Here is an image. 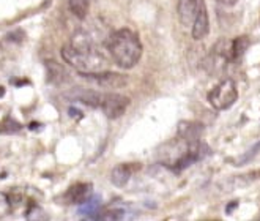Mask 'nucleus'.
<instances>
[{
  "mask_svg": "<svg viewBox=\"0 0 260 221\" xmlns=\"http://www.w3.org/2000/svg\"><path fill=\"white\" fill-rule=\"evenodd\" d=\"M62 57L68 65L81 71V74L101 73L108 68V57L85 32H76L70 43L62 47Z\"/></svg>",
  "mask_w": 260,
  "mask_h": 221,
  "instance_id": "nucleus-1",
  "label": "nucleus"
},
{
  "mask_svg": "<svg viewBox=\"0 0 260 221\" xmlns=\"http://www.w3.org/2000/svg\"><path fill=\"white\" fill-rule=\"evenodd\" d=\"M106 47L112 60L123 70L136 67L142 57V43L136 32L129 29H120L111 34Z\"/></svg>",
  "mask_w": 260,
  "mask_h": 221,
  "instance_id": "nucleus-2",
  "label": "nucleus"
},
{
  "mask_svg": "<svg viewBox=\"0 0 260 221\" xmlns=\"http://www.w3.org/2000/svg\"><path fill=\"white\" fill-rule=\"evenodd\" d=\"M238 100V90L234 81L225 79L219 82L215 89L208 93V101L216 110H225L232 107L235 101Z\"/></svg>",
  "mask_w": 260,
  "mask_h": 221,
  "instance_id": "nucleus-3",
  "label": "nucleus"
},
{
  "mask_svg": "<svg viewBox=\"0 0 260 221\" xmlns=\"http://www.w3.org/2000/svg\"><path fill=\"white\" fill-rule=\"evenodd\" d=\"M128 106H129L128 97H123V95H118V93H106L103 95L100 109L103 110L106 117L118 119L126 113Z\"/></svg>",
  "mask_w": 260,
  "mask_h": 221,
  "instance_id": "nucleus-4",
  "label": "nucleus"
},
{
  "mask_svg": "<svg viewBox=\"0 0 260 221\" xmlns=\"http://www.w3.org/2000/svg\"><path fill=\"white\" fill-rule=\"evenodd\" d=\"M85 76L90 81L96 82L101 87L106 89H121V87H126L128 84V77L125 74H120V73H112V71H101V73H93V74H82Z\"/></svg>",
  "mask_w": 260,
  "mask_h": 221,
  "instance_id": "nucleus-5",
  "label": "nucleus"
},
{
  "mask_svg": "<svg viewBox=\"0 0 260 221\" xmlns=\"http://www.w3.org/2000/svg\"><path fill=\"white\" fill-rule=\"evenodd\" d=\"M201 2L202 0H180L178 2V19L183 25H192L197 11L201 8Z\"/></svg>",
  "mask_w": 260,
  "mask_h": 221,
  "instance_id": "nucleus-6",
  "label": "nucleus"
},
{
  "mask_svg": "<svg viewBox=\"0 0 260 221\" xmlns=\"http://www.w3.org/2000/svg\"><path fill=\"white\" fill-rule=\"evenodd\" d=\"M91 198V185L90 183H74L68 188V191L65 193V199L70 204H84Z\"/></svg>",
  "mask_w": 260,
  "mask_h": 221,
  "instance_id": "nucleus-7",
  "label": "nucleus"
},
{
  "mask_svg": "<svg viewBox=\"0 0 260 221\" xmlns=\"http://www.w3.org/2000/svg\"><path fill=\"white\" fill-rule=\"evenodd\" d=\"M191 29H192V38H194V40H202V38H205V35L208 34V30H210V22H208L207 7H205V2H204V0L201 2V8H199V11H197V16H196V19H194Z\"/></svg>",
  "mask_w": 260,
  "mask_h": 221,
  "instance_id": "nucleus-8",
  "label": "nucleus"
},
{
  "mask_svg": "<svg viewBox=\"0 0 260 221\" xmlns=\"http://www.w3.org/2000/svg\"><path fill=\"white\" fill-rule=\"evenodd\" d=\"M44 67H46V73H48V81L54 86H62L70 79L65 67H62L60 63H57L54 60H46Z\"/></svg>",
  "mask_w": 260,
  "mask_h": 221,
  "instance_id": "nucleus-9",
  "label": "nucleus"
},
{
  "mask_svg": "<svg viewBox=\"0 0 260 221\" xmlns=\"http://www.w3.org/2000/svg\"><path fill=\"white\" fill-rule=\"evenodd\" d=\"M139 168V166H134V164H117L114 169H112V172H111V182L115 185V186H118V188H121V186H125L128 182H129V179H131V176H133V172Z\"/></svg>",
  "mask_w": 260,
  "mask_h": 221,
  "instance_id": "nucleus-10",
  "label": "nucleus"
},
{
  "mask_svg": "<svg viewBox=\"0 0 260 221\" xmlns=\"http://www.w3.org/2000/svg\"><path fill=\"white\" fill-rule=\"evenodd\" d=\"M71 97H74L73 100H78L87 106L91 107H100L101 100H103V93L95 92V90H76L71 93Z\"/></svg>",
  "mask_w": 260,
  "mask_h": 221,
  "instance_id": "nucleus-11",
  "label": "nucleus"
},
{
  "mask_svg": "<svg viewBox=\"0 0 260 221\" xmlns=\"http://www.w3.org/2000/svg\"><path fill=\"white\" fill-rule=\"evenodd\" d=\"M202 131H204L202 126L192 122H181L178 125V136L186 141H197L199 136L202 134Z\"/></svg>",
  "mask_w": 260,
  "mask_h": 221,
  "instance_id": "nucleus-12",
  "label": "nucleus"
},
{
  "mask_svg": "<svg viewBox=\"0 0 260 221\" xmlns=\"http://www.w3.org/2000/svg\"><path fill=\"white\" fill-rule=\"evenodd\" d=\"M248 46H249V40L248 37H238L237 40L232 41L231 44V57L232 60H238L240 57H243V54L246 52L248 49Z\"/></svg>",
  "mask_w": 260,
  "mask_h": 221,
  "instance_id": "nucleus-13",
  "label": "nucleus"
},
{
  "mask_svg": "<svg viewBox=\"0 0 260 221\" xmlns=\"http://www.w3.org/2000/svg\"><path fill=\"white\" fill-rule=\"evenodd\" d=\"M100 198H90L88 201H85L84 204H81L79 213L82 215H88L90 218H96V213L100 212Z\"/></svg>",
  "mask_w": 260,
  "mask_h": 221,
  "instance_id": "nucleus-14",
  "label": "nucleus"
},
{
  "mask_svg": "<svg viewBox=\"0 0 260 221\" xmlns=\"http://www.w3.org/2000/svg\"><path fill=\"white\" fill-rule=\"evenodd\" d=\"M68 5L71 13L79 19H84L88 13V0H68Z\"/></svg>",
  "mask_w": 260,
  "mask_h": 221,
  "instance_id": "nucleus-15",
  "label": "nucleus"
},
{
  "mask_svg": "<svg viewBox=\"0 0 260 221\" xmlns=\"http://www.w3.org/2000/svg\"><path fill=\"white\" fill-rule=\"evenodd\" d=\"M21 128V125L16 122V120H13V119H5L4 122H2V125H0V131L2 133H7V134H10V133H14V131H18Z\"/></svg>",
  "mask_w": 260,
  "mask_h": 221,
  "instance_id": "nucleus-16",
  "label": "nucleus"
},
{
  "mask_svg": "<svg viewBox=\"0 0 260 221\" xmlns=\"http://www.w3.org/2000/svg\"><path fill=\"white\" fill-rule=\"evenodd\" d=\"M258 152H260V142H257V144H255V146H254V147H252V149H251L249 152H246V153H244V155H243V156L240 158V160H238V163H237V164H238V166H241V164H244V163L251 161L252 158H254V156H255V155H257Z\"/></svg>",
  "mask_w": 260,
  "mask_h": 221,
  "instance_id": "nucleus-17",
  "label": "nucleus"
},
{
  "mask_svg": "<svg viewBox=\"0 0 260 221\" xmlns=\"http://www.w3.org/2000/svg\"><path fill=\"white\" fill-rule=\"evenodd\" d=\"M25 216L28 219H46V218H48V216L43 213V210L40 207H37V205H32V207L27 210Z\"/></svg>",
  "mask_w": 260,
  "mask_h": 221,
  "instance_id": "nucleus-18",
  "label": "nucleus"
},
{
  "mask_svg": "<svg viewBox=\"0 0 260 221\" xmlns=\"http://www.w3.org/2000/svg\"><path fill=\"white\" fill-rule=\"evenodd\" d=\"M10 207H11V202H10L8 196L0 193V218H4L10 212Z\"/></svg>",
  "mask_w": 260,
  "mask_h": 221,
  "instance_id": "nucleus-19",
  "label": "nucleus"
},
{
  "mask_svg": "<svg viewBox=\"0 0 260 221\" xmlns=\"http://www.w3.org/2000/svg\"><path fill=\"white\" fill-rule=\"evenodd\" d=\"M10 41H14V43H19L24 40V32L22 30H16V32H10L8 37H7Z\"/></svg>",
  "mask_w": 260,
  "mask_h": 221,
  "instance_id": "nucleus-20",
  "label": "nucleus"
},
{
  "mask_svg": "<svg viewBox=\"0 0 260 221\" xmlns=\"http://www.w3.org/2000/svg\"><path fill=\"white\" fill-rule=\"evenodd\" d=\"M216 2L219 5H222V7H234L238 2V0H216Z\"/></svg>",
  "mask_w": 260,
  "mask_h": 221,
  "instance_id": "nucleus-21",
  "label": "nucleus"
},
{
  "mask_svg": "<svg viewBox=\"0 0 260 221\" xmlns=\"http://www.w3.org/2000/svg\"><path fill=\"white\" fill-rule=\"evenodd\" d=\"M4 93H5V89H4V87H0V98L4 97Z\"/></svg>",
  "mask_w": 260,
  "mask_h": 221,
  "instance_id": "nucleus-22",
  "label": "nucleus"
}]
</instances>
